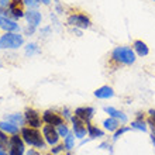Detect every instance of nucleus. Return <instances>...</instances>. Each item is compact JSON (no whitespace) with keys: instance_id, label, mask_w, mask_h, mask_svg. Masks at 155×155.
Segmentation results:
<instances>
[{"instance_id":"f257e3e1","label":"nucleus","mask_w":155,"mask_h":155,"mask_svg":"<svg viewBox=\"0 0 155 155\" xmlns=\"http://www.w3.org/2000/svg\"><path fill=\"white\" fill-rule=\"evenodd\" d=\"M111 58L118 64L131 65L135 62V52L134 49L128 48V47H116L111 52Z\"/></svg>"},{"instance_id":"9b49d317","label":"nucleus","mask_w":155,"mask_h":155,"mask_svg":"<svg viewBox=\"0 0 155 155\" xmlns=\"http://www.w3.org/2000/svg\"><path fill=\"white\" fill-rule=\"evenodd\" d=\"M24 17L27 20V23H28V25H33V27H37L41 23V18H42L41 13L37 12L35 8H28V12H25Z\"/></svg>"},{"instance_id":"cd10ccee","label":"nucleus","mask_w":155,"mask_h":155,"mask_svg":"<svg viewBox=\"0 0 155 155\" xmlns=\"http://www.w3.org/2000/svg\"><path fill=\"white\" fill-rule=\"evenodd\" d=\"M64 150V145H58L57 148H54L52 150V154H58V152H61Z\"/></svg>"},{"instance_id":"0eeeda50","label":"nucleus","mask_w":155,"mask_h":155,"mask_svg":"<svg viewBox=\"0 0 155 155\" xmlns=\"http://www.w3.org/2000/svg\"><path fill=\"white\" fill-rule=\"evenodd\" d=\"M0 28L4 30L6 33H14V31H18L20 27H18V24L13 18L0 14Z\"/></svg>"},{"instance_id":"412c9836","label":"nucleus","mask_w":155,"mask_h":155,"mask_svg":"<svg viewBox=\"0 0 155 155\" xmlns=\"http://www.w3.org/2000/svg\"><path fill=\"white\" fill-rule=\"evenodd\" d=\"M40 52V48L37 47V44H28L27 47H25V54L28 55V57H31V55H34V54H38Z\"/></svg>"},{"instance_id":"5701e85b","label":"nucleus","mask_w":155,"mask_h":155,"mask_svg":"<svg viewBox=\"0 0 155 155\" xmlns=\"http://www.w3.org/2000/svg\"><path fill=\"white\" fill-rule=\"evenodd\" d=\"M131 127H133V128H137V130H141V131H147L145 123L141 121V120H135V121H133L131 123Z\"/></svg>"},{"instance_id":"f3484780","label":"nucleus","mask_w":155,"mask_h":155,"mask_svg":"<svg viewBox=\"0 0 155 155\" xmlns=\"http://www.w3.org/2000/svg\"><path fill=\"white\" fill-rule=\"evenodd\" d=\"M0 130L6 131V133H10V134H17L18 127L16 124H13V123L7 121V120H4V121H0Z\"/></svg>"},{"instance_id":"c9c22d12","label":"nucleus","mask_w":155,"mask_h":155,"mask_svg":"<svg viewBox=\"0 0 155 155\" xmlns=\"http://www.w3.org/2000/svg\"><path fill=\"white\" fill-rule=\"evenodd\" d=\"M68 155H71V154H68Z\"/></svg>"},{"instance_id":"bb28decb","label":"nucleus","mask_w":155,"mask_h":155,"mask_svg":"<svg viewBox=\"0 0 155 155\" xmlns=\"http://www.w3.org/2000/svg\"><path fill=\"white\" fill-rule=\"evenodd\" d=\"M126 131H128V128H127V127H124V128H120V130L117 128V130H116V134H114V137H113V138L117 140L118 137H120V135H121L123 133H126Z\"/></svg>"},{"instance_id":"7c9ffc66","label":"nucleus","mask_w":155,"mask_h":155,"mask_svg":"<svg viewBox=\"0 0 155 155\" xmlns=\"http://www.w3.org/2000/svg\"><path fill=\"white\" fill-rule=\"evenodd\" d=\"M150 114H151V120L155 123V110H150Z\"/></svg>"},{"instance_id":"c756f323","label":"nucleus","mask_w":155,"mask_h":155,"mask_svg":"<svg viewBox=\"0 0 155 155\" xmlns=\"http://www.w3.org/2000/svg\"><path fill=\"white\" fill-rule=\"evenodd\" d=\"M25 155H40V154H38V152L35 151V150H30V151L27 152V154H25Z\"/></svg>"},{"instance_id":"6e6552de","label":"nucleus","mask_w":155,"mask_h":155,"mask_svg":"<svg viewBox=\"0 0 155 155\" xmlns=\"http://www.w3.org/2000/svg\"><path fill=\"white\" fill-rule=\"evenodd\" d=\"M42 134H44L45 141H47L49 145H55V144L58 143V140H59L58 131L54 128V126H49V124L42 128Z\"/></svg>"},{"instance_id":"a211bd4d","label":"nucleus","mask_w":155,"mask_h":155,"mask_svg":"<svg viewBox=\"0 0 155 155\" xmlns=\"http://www.w3.org/2000/svg\"><path fill=\"white\" fill-rule=\"evenodd\" d=\"M103 126H104V128H106L107 131H116L118 127H120V123H118L117 118L109 117V118H106V120L103 121Z\"/></svg>"},{"instance_id":"423d86ee","label":"nucleus","mask_w":155,"mask_h":155,"mask_svg":"<svg viewBox=\"0 0 155 155\" xmlns=\"http://www.w3.org/2000/svg\"><path fill=\"white\" fill-rule=\"evenodd\" d=\"M8 147H10L8 155H23L24 154V143H23V140L17 134H13V137L10 138Z\"/></svg>"},{"instance_id":"473e14b6","label":"nucleus","mask_w":155,"mask_h":155,"mask_svg":"<svg viewBox=\"0 0 155 155\" xmlns=\"http://www.w3.org/2000/svg\"><path fill=\"white\" fill-rule=\"evenodd\" d=\"M0 155H6V154H4V151H3V150H0Z\"/></svg>"},{"instance_id":"7ed1b4c3","label":"nucleus","mask_w":155,"mask_h":155,"mask_svg":"<svg viewBox=\"0 0 155 155\" xmlns=\"http://www.w3.org/2000/svg\"><path fill=\"white\" fill-rule=\"evenodd\" d=\"M24 44V38L20 34L6 33L0 37V49H17Z\"/></svg>"},{"instance_id":"39448f33","label":"nucleus","mask_w":155,"mask_h":155,"mask_svg":"<svg viewBox=\"0 0 155 155\" xmlns=\"http://www.w3.org/2000/svg\"><path fill=\"white\" fill-rule=\"evenodd\" d=\"M68 24L72 27H76V28H87V27H90L92 23L86 14L78 13V14H71L68 17Z\"/></svg>"},{"instance_id":"2f4dec72","label":"nucleus","mask_w":155,"mask_h":155,"mask_svg":"<svg viewBox=\"0 0 155 155\" xmlns=\"http://www.w3.org/2000/svg\"><path fill=\"white\" fill-rule=\"evenodd\" d=\"M41 3H44V4H49L51 3V0H40Z\"/></svg>"},{"instance_id":"e433bc0d","label":"nucleus","mask_w":155,"mask_h":155,"mask_svg":"<svg viewBox=\"0 0 155 155\" xmlns=\"http://www.w3.org/2000/svg\"><path fill=\"white\" fill-rule=\"evenodd\" d=\"M154 2H155V0H154Z\"/></svg>"},{"instance_id":"1a4fd4ad","label":"nucleus","mask_w":155,"mask_h":155,"mask_svg":"<svg viewBox=\"0 0 155 155\" xmlns=\"http://www.w3.org/2000/svg\"><path fill=\"white\" fill-rule=\"evenodd\" d=\"M72 123H74L75 137H78V138H83V137L86 135V131H87V127L85 126V121L75 116V117L72 118Z\"/></svg>"},{"instance_id":"dca6fc26","label":"nucleus","mask_w":155,"mask_h":155,"mask_svg":"<svg viewBox=\"0 0 155 155\" xmlns=\"http://www.w3.org/2000/svg\"><path fill=\"white\" fill-rule=\"evenodd\" d=\"M104 111H106L107 114H110V117L117 118L118 121H121V123H127V116L124 114V113H121V111L116 110L114 107H104Z\"/></svg>"},{"instance_id":"a878e982","label":"nucleus","mask_w":155,"mask_h":155,"mask_svg":"<svg viewBox=\"0 0 155 155\" xmlns=\"http://www.w3.org/2000/svg\"><path fill=\"white\" fill-rule=\"evenodd\" d=\"M25 6H28V8H37L40 6V0H23Z\"/></svg>"},{"instance_id":"c85d7f7f","label":"nucleus","mask_w":155,"mask_h":155,"mask_svg":"<svg viewBox=\"0 0 155 155\" xmlns=\"http://www.w3.org/2000/svg\"><path fill=\"white\" fill-rule=\"evenodd\" d=\"M8 3H10V0H0V6H3V7H7Z\"/></svg>"},{"instance_id":"f704fd0d","label":"nucleus","mask_w":155,"mask_h":155,"mask_svg":"<svg viewBox=\"0 0 155 155\" xmlns=\"http://www.w3.org/2000/svg\"><path fill=\"white\" fill-rule=\"evenodd\" d=\"M0 66H2V64H0Z\"/></svg>"},{"instance_id":"6ab92c4d","label":"nucleus","mask_w":155,"mask_h":155,"mask_svg":"<svg viewBox=\"0 0 155 155\" xmlns=\"http://www.w3.org/2000/svg\"><path fill=\"white\" fill-rule=\"evenodd\" d=\"M86 127H87V134H89L90 138H97V137H103V131L99 130L97 127L92 126V124H86Z\"/></svg>"},{"instance_id":"72a5a7b5","label":"nucleus","mask_w":155,"mask_h":155,"mask_svg":"<svg viewBox=\"0 0 155 155\" xmlns=\"http://www.w3.org/2000/svg\"><path fill=\"white\" fill-rule=\"evenodd\" d=\"M47 155H52V154H47Z\"/></svg>"},{"instance_id":"ddd939ff","label":"nucleus","mask_w":155,"mask_h":155,"mask_svg":"<svg viewBox=\"0 0 155 155\" xmlns=\"http://www.w3.org/2000/svg\"><path fill=\"white\" fill-rule=\"evenodd\" d=\"M93 114L94 110L92 107H79V109L75 110V116L79 117L81 120H83L85 123H89L92 120V117H93Z\"/></svg>"},{"instance_id":"f8f14e48","label":"nucleus","mask_w":155,"mask_h":155,"mask_svg":"<svg viewBox=\"0 0 155 155\" xmlns=\"http://www.w3.org/2000/svg\"><path fill=\"white\" fill-rule=\"evenodd\" d=\"M42 120H44L47 124H49V126H61V124H64V118H62L61 116L57 114V113H54V111H49V110L44 113Z\"/></svg>"},{"instance_id":"4468645a","label":"nucleus","mask_w":155,"mask_h":155,"mask_svg":"<svg viewBox=\"0 0 155 155\" xmlns=\"http://www.w3.org/2000/svg\"><path fill=\"white\" fill-rule=\"evenodd\" d=\"M133 48H134V52L138 55V57H147L148 54H150V48H148V45L141 40H137L134 41V44H133Z\"/></svg>"},{"instance_id":"20e7f679","label":"nucleus","mask_w":155,"mask_h":155,"mask_svg":"<svg viewBox=\"0 0 155 155\" xmlns=\"http://www.w3.org/2000/svg\"><path fill=\"white\" fill-rule=\"evenodd\" d=\"M24 2L23 0H10L6 16L12 17L13 20H18L21 17H24Z\"/></svg>"},{"instance_id":"4be33fe9","label":"nucleus","mask_w":155,"mask_h":155,"mask_svg":"<svg viewBox=\"0 0 155 155\" xmlns=\"http://www.w3.org/2000/svg\"><path fill=\"white\" fill-rule=\"evenodd\" d=\"M10 144V141L7 140V135L3 133V130H0V150H6L7 148V145Z\"/></svg>"},{"instance_id":"9d476101","label":"nucleus","mask_w":155,"mask_h":155,"mask_svg":"<svg viewBox=\"0 0 155 155\" xmlns=\"http://www.w3.org/2000/svg\"><path fill=\"white\" fill-rule=\"evenodd\" d=\"M24 118H25V121L28 123L31 127H34V128H37V127L41 126L40 114H38L35 110H33V109H27V110H25Z\"/></svg>"},{"instance_id":"2eb2a0df","label":"nucleus","mask_w":155,"mask_h":155,"mask_svg":"<svg viewBox=\"0 0 155 155\" xmlns=\"http://www.w3.org/2000/svg\"><path fill=\"white\" fill-rule=\"evenodd\" d=\"M94 96L97 99H109L114 96V90L111 89L110 86H102L99 89L94 90Z\"/></svg>"},{"instance_id":"aec40b11","label":"nucleus","mask_w":155,"mask_h":155,"mask_svg":"<svg viewBox=\"0 0 155 155\" xmlns=\"http://www.w3.org/2000/svg\"><path fill=\"white\" fill-rule=\"evenodd\" d=\"M6 120L7 121H10V123H13V124H16V126H23L24 124V121H25V118L23 117V116H20V114H10V116H7L6 117Z\"/></svg>"},{"instance_id":"f03ea898","label":"nucleus","mask_w":155,"mask_h":155,"mask_svg":"<svg viewBox=\"0 0 155 155\" xmlns=\"http://www.w3.org/2000/svg\"><path fill=\"white\" fill-rule=\"evenodd\" d=\"M21 135L27 144L34 145L37 148H45V143H44V137H41V133L38 130H35L34 127H24L21 130Z\"/></svg>"},{"instance_id":"393cba45","label":"nucleus","mask_w":155,"mask_h":155,"mask_svg":"<svg viewBox=\"0 0 155 155\" xmlns=\"http://www.w3.org/2000/svg\"><path fill=\"white\" fill-rule=\"evenodd\" d=\"M58 134L59 137H66V135L69 134V130H68V127L65 124H61V126H58Z\"/></svg>"},{"instance_id":"b1692460","label":"nucleus","mask_w":155,"mask_h":155,"mask_svg":"<svg viewBox=\"0 0 155 155\" xmlns=\"http://www.w3.org/2000/svg\"><path fill=\"white\" fill-rule=\"evenodd\" d=\"M74 143H75V135H72V134L66 135L65 137V148L72 150V148H74Z\"/></svg>"}]
</instances>
